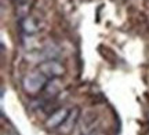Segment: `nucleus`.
<instances>
[{
    "instance_id": "7ed1b4c3",
    "label": "nucleus",
    "mask_w": 149,
    "mask_h": 135,
    "mask_svg": "<svg viewBox=\"0 0 149 135\" xmlns=\"http://www.w3.org/2000/svg\"><path fill=\"white\" fill-rule=\"evenodd\" d=\"M70 109L68 108H58L57 110H54L53 113L48 116V119L46 120V128L48 130H58L59 127L62 125L68 114H69Z\"/></svg>"
},
{
    "instance_id": "f03ea898",
    "label": "nucleus",
    "mask_w": 149,
    "mask_h": 135,
    "mask_svg": "<svg viewBox=\"0 0 149 135\" xmlns=\"http://www.w3.org/2000/svg\"><path fill=\"white\" fill-rule=\"evenodd\" d=\"M37 70L43 73L47 79H55V77H61L65 75V66L62 65V62H59L55 58L42 61L37 66Z\"/></svg>"
},
{
    "instance_id": "20e7f679",
    "label": "nucleus",
    "mask_w": 149,
    "mask_h": 135,
    "mask_svg": "<svg viewBox=\"0 0 149 135\" xmlns=\"http://www.w3.org/2000/svg\"><path fill=\"white\" fill-rule=\"evenodd\" d=\"M79 116H80V109L79 108L70 109V112H69V114H68L66 120H65L64 123H62V125L58 128L59 135H69L70 132L73 131L76 123H77Z\"/></svg>"
},
{
    "instance_id": "6e6552de",
    "label": "nucleus",
    "mask_w": 149,
    "mask_h": 135,
    "mask_svg": "<svg viewBox=\"0 0 149 135\" xmlns=\"http://www.w3.org/2000/svg\"><path fill=\"white\" fill-rule=\"evenodd\" d=\"M83 135H107V134H104V132H101V131H87V132H84Z\"/></svg>"
},
{
    "instance_id": "39448f33",
    "label": "nucleus",
    "mask_w": 149,
    "mask_h": 135,
    "mask_svg": "<svg viewBox=\"0 0 149 135\" xmlns=\"http://www.w3.org/2000/svg\"><path fill=\"white\" fill-rule=\"evenodd\" d=\"M19 28H21L22 32L25 33V35H28V36H32V35L39 32V25H37V22L29 15L19 19Z\"/></svg>"
},
{
    "instance_id": "f257e3e1",
    "label": "nucleus",
    "mask_w": 149,
    "mask_h": 135,
    "mask_svg": "<svg viewBox=\"0 0 149 135\" xmlns=\"http://www.w3.org/2000/svg\"><path fill=\"white\" fill-rule=\"evenodd\" d=\"M47 81V77L43 73H40L39 70H36V72H32V73H28L22 79V88L29 95H36V94H39L40 91L44 90Z\"/></svg>"
},
{
    "instance_id": "0eeeda50",
    "label": "nucleus",
    "mask_w": 149,
    "mask_h": 135,
    "mask_svg": "<svg viewBox=\"0 0 149 135\" xmlns=\"http://www.w3.org/2000/svg\"><path fill=\"white\" fill-rule=\"evenodd\" d=\"M29 11H31V4L28 0H21L18 6H17V17L21 19V18H25V17L29 15Z\"/></svg>"
},
{
    "instance_id": "423d86ee",
    "label": "nucleus",
    "mask_w": 149,
    "mask_h": 135,
    "mask_svg": "<svg viewBox=\"0 0 149 135\" xmlns=\"http://www.w3.org/2000/svg\"><path fill=\"white\" fill-rule=\"evenodd\" d=\"M62 88H64V84H62V81L59 80V77H55V79H48L47 84L44 87V94L48 95V97H57L59 92L62 91Z\"/></svg>"
},
{
    "instance_id": "1a4fd4ad",
    "label": "nucleus",
    "mask_w": 149,
    "mask_h": 135,
    "mask_svg": "<svg viewBox=\"0 0 149 135\" xmlns=\"http://www.w3.org/2000/svg\"><path fill=\"white\" fill-rule=\"evenodd\" d=\"M1 135H18V134H15V132H8V134H1Z\"/></svg>"
}]
</instances>
